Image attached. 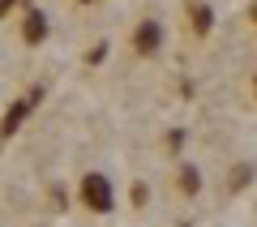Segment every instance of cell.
<instances>
[{"label": "cell", "instance_id": "obj_1", "mask_svg": "<svg viewBox=\"0 0 257 227\" xmlns=\"http://www.w3.org/2000/svg\"><path fill=\"white\" fill-rule=\"evenodd\" d=\"M77 193H82V201L94 210V214H107L111 201H116V193H111V180H107L103 172H86V176H82V189H77Z\"/></svg>", "mask_w": 257, "mask_h": 227}, {"label": "cell", "instance_id": "obj_2", "mask_svg": "<svg viewBox=\"0 0 257 227\" xmlns=\"http://www.w3.org/2000/svg\"><path fill=\"white\" fill-rule=\"evenodd\" d=\"M159 47H163V26L155 18L138 22V30H133V52L138 56H159Z\"/></svg>", "mask_w": 257, "mask_h": 227}, {"label": "cell", "instance_id": "obj_3", "mask_svg": "<svg viewBox=\"0 0 257 227\" xmlns=\"http://www.w3.org/2000/svg\"><path fill=\"white\" fill-rule=\"evenodd\" d=\"M47 35H52V18H47L43 9H26V18H22V39H26L30 47H39Z\"/></svg>", "mask_w": 257, "mask_h": 227}, {"label": "cell", "instance_id": "obj_4", "mask_svg": "<svg viewBox=\"0 0 257 227\" xmlns=\"http://www.w3.org/2000/svg\"><path fill=\"white\" fill-rule=\"evenodd\" d=\"M184 13H189V22H193V35H210V26H214V13H210V5L206 0H189L184 5Z\"/></svg>", "mask_w": 257, "mask_h": 227}, {"label": "cell", "instance_id": "obj_5", "mask_svg": "<svg viewBox=\"0 0 257 227\" xmlns=\"http://www.w3.org/2000/svg\"><path fill=\"white\" fill-rule=\"evenodd\" d=\"M180 189H184V193H197V189H202V172H197L193 163L180 167Z\"/></svg>", "mask_w": 257, "mask_h": 227}, {"label": "cell", "instance_id": "obj_6", "mask_svg": "<svg viewBox=\"0 0 257 227\" xmlns=\"http://www.w3.org/2000/svg\"><path fill=\"white\" fill-rule=\"evenodd\" d=\"M248 176H253V167H248V163H240V167H236V176H231V184H236V189H244V184H248Z\"/></svg>", "mask_w": 257, "mask_h": 227}, {"label": "cell", "instance_id": "obj_7", "mask_svg": "<svg viewBox=\"0 0 257 227\" xmlns=\"http://www.w3.org/2000/svg\"><path fill=\"white\" fill-rule=\"evenodd\" d=\"M167 146H172V150H180V146H184V129H172V133H167Z\"/></svg>", "mask_w": 257, "mask_h": 227}, {"label": "cell", "instance_id": "obj_8", "mask_svg": "<svg viewBox=\"0 0 257 227\" xmlns=\"http://www.w3.org/2000/svg\"><path fill=\"white\" fill-rule=\"evenodd\" d=\"M13 5H18V0H0V18H5V13H9Z\"/></svg>", "mask_w": 257, "mask_h": 227}, {"label": "cell", "instance_id": "obj_9", "mask_svg": "<svg viewBox=\"0 0 257 227\" xmlns=\"http://www.w3.org/2000/svg\"><path fill=\"white\" fill-rule=\"evenodd\" d=\"M77 5H99V0H77Z\"/></svg>", "mask_w": 257, "mask_h": 227}, {"label": "cell", "instance_id": "obj_10", "mask_svg": "<svg viewBox=\"0 0 257 227\" xmlns=\"http://www.w3.org/2000/svg\"><path fill=\"white\" fill-rule=\"evenodd\" d=\"M253 99H257V77H253Z\"/></svg>", "mask_w": 257, "mask_h": 227}, {"label": "cell", "instance_id": "obj_11", "mask_svg": "<svg viewBox=\"0 0 257 227\" xmlns=\"http://www.w3.org/2000/svg\"><path fill=\"white\" fill-rule=\"evenodd\" d=\"M253 22H257V5H253Z\"/></svg>", "mask_w": 257, "mask_h": 227}]
</instances>
